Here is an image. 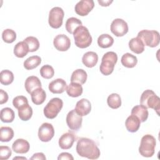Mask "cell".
I'll return each instance as SVG.
<instances>
[{
    "instance_id": "obj_28",
    "label": "cell",
    "mask_w": 160,
    "mask_h": 160,
    "mask_svg": "<svg viewBox=\"0 0 160 160\" xmlns=\"http://www.w3.org/2000/svg\"><path fill=\"white\" fill-rule=\"evenodd\" d=\"M32 115V109L28 104H26L18 109V116L22 121H28Z\"/></svg>"
},
{
    "instance_id": "obj_40",
    "label": "cell",
    "mask_w": 160,
    "mask_h": 160,
    "mask_svg": "<svg viewBox=\"0 0 160 160\" xmlns=\"http://www.w3.org/2000/svg\"><path fill=\"white\" fill-rule=\"evenodd\" d=\"M12 151L9 147L7 146H0V159L1 160L8 159L11 156Z\"/></svg>"
},
{
    "instance_id": "obj_43",
    "label": "cell",
    "mask_w": 160,
    "mask_h": 160,
    "mask_svg": "<svg viewBox=\"0 0 160 160\" xmlns=\"http://www.w3.org/2000/svg\"><path fill=\"white\" fill-rule=\"evenodd\" d=\"M30 159H39V160H45L46 156L42 152H37L32 155Z\"/></svg>"
},
{
    "instance_id": "obj_42",
    "label": "cell",
    "mask_w": 160,
    "mask_h": 160,
    "mask_svg": "<svg viewBox=\"0 0 160 160\" xmlns=\"http://www.w3.org/2000/svg\"><path fill=\"white\" fill-rule=\"evenodd\" d=\"M58 160L61 159H68V160H73L74 158L68 152H62L58 157Z\"/></svg>"
},
{
    "instance_id": "obj_7",
    "label": "cell",
    "mask_w": 160,
    "mask_h": 160,
    "mask_svg": "<svg viewBox=\"0 0 160 160\" xmlns=\"http://www.w3.org/2000/svg\"><path fill=\"white\" fill-rule=\"evenodd\" d=\"M63 106L62 99L58 98L51 99L44 108V114L48 119L55 118Z\"/></svg>"
},
{
    "instance_id": "obj_3",
    "label": "cell",
    "mask_w": 160,
    "mask_h": 160,
    "mask_svg": "<svg viewBox=\"0 0 160 160\" xmlns=\"http://www.w3.org/2000/svg\"><path fill=\"white\" fill-rule=\"evenodd\" d=\"M140 103L147 108L154 109L157 114H159V110L160 109V99L153 91L150 89L145 90L141 96Z\"/></svg>"
},
{
    "instance_id": "obj_37",
    "label": "cell",
    "mask_w": 160,
    "mask_h": 160,
    "mask_svg": "<svg viewBox=\"0 0 160 160\" xmlns=\"http://www.w3.org/2000/svg\"><path fill=\"white\" fill-rule=\"evenodd\" d=\"M2 38L6 43H12L16 39V33L11 29H6L2 31Z\"/></svg>"
},
{
    "instance_id": "obj_32",
    "label": "cell",
    "mask_w": 160,
    "mask_h": 160,
    "mask_svg": "<svg viewBox=\"0 0 160 160\" xmlns=\"http://www.w3.org/2000/svg\"><path fill=\"white\" fill-rule=\"evenodd\" d=\"M1 120L4 122H11L14 119L15 114L14 111L10 108H4L0 112Z\"/></svg>"
},
{
    "instance_id": "obj_30",
    "label": "cell",
    "mask_w": 160,
    "mask_h": 160,
    "mask_svg": "<svg viewBox=\"0 0 160 160\" xmlns=\"http://www.w3.org/2000/svg\"><path fill=\"white\" fill-rule=\"evenodd\" d=\"M41 62V58L38 56H32L27 58L24 62V67L27 70H31L38 67Z\"/></svg>"
},
{
    "instance_id": "obj_6",
    "label": "cell",
    "mask_w": 160,
    "mask_h": 160,
    "mask_svg": "<svg viewBox=\"0 0 160 160\" xmlns=\"http://www.w3.org/2000/svg\"><path fill=\"white\" fill-rule=\"evenodd\" d=\"M137 37L142 41L144 46L154 48L159 44V33L157 31L141 30L138 32Z\"/></svg>"
},
{
    "instance_id": "obj_31",
    "label": "cell",
    "mask_w": 160,
    "mask_h": 160,
    "mask_svg": "<svg viewBox=\"0 0 160 160\" xmlns=\"http://www.w3.org/2000/svg\"><path fill=\"white\" fill-rule=\"evenodd\" d=\"M14 137L13 129L10 127L2 126L0 128V141L1 142H8Z\"/></svg>"
},
{
    "instance_id": "obj_20",
    "label": "cell",
    "mask_w": 160,
    "mask_h": 160,
    "mask_svg": "<svg viewBox=\"0 0 160 160\" xmlns=\"http://www.w3.org/2000/svg\"><path fill=\"white\" fill-rule=\"evenodd\" d=\"M98 61V56L96 52L93 51H88L86 52L82 58V63L88 68H92L96 66Z\"/></svg>"
},
{
    "instance_id": "obj_1",
    "label": "cell",
    "mask_w": 160,
    "mask_h": 160,
    "mask_svg": "<svg viewBox=\"0 0 160 160\" xmlns=\"http://www.w3.org/2000/svg\"><path fill=\"white\" fill-rule=\"evenodd\" d=\"M76 152L80 156L89 159H96L99 158L101 154L95 142L87 138H81L78 139Z\"/></svg>"
},
{
    "instance_id": "obj_25",
    "label": "cell",
    "mask_w": 160,
    "mask_h": 160,
    "mask_svg": "<svg viewBox=\"0 0 160 160\" xmlns=\"http://www.w3.org/2000/svg\"><path fill=\"white\" fill-rule=\"evenodd\" d=\"M28 52H29V46L24 41L18 42L14 48V54L18 58H24Z\"/></svg>"
},
{
    "instance_id": "obj_2",
    "label": "cell",
    "mask_w": 160,
    "mask_h": 160,
    "mask_svg": "<svg viewBox=\"0 0 160 160\" xmlns=\"http://www.w3.org/2000/svg\"><path fill=\"white\" fill-rule=\"evenodd\" d=\"M75 44L79 48L89 47L92 42V37L88 29L83 26H78L73 32Z\"/></svg>"
},
{
    "instance_id": "obj_8",
    "label": "cell",
    "mask_w": 160,
    "mask_h": 160,
    "mask_svg": "<svg viewBox=\"0 0 160 160\" xmlns=\"http://www.w3.org/2000/svg\"><path fill=\"white\" fill-rule=\"evenodd\" d=\"M64 16V12L62 9L60 7L52 8L49 13L48 22L51 27L54 29H58L62 24V19Z\"/></svg>"
},
{
    "instance_id": "obj_14",
    "label": "cell",
    "mask_w": 160,
    "mask_h": 160,
    "mask_svg": "<svg viewBox=\"0 0 160 160\" xmlns=\"http://www.w3.org/2000/svg\"><path fill=\"white\" fill-rule=\"evenodd\" d=\"M76 140V136L72 132L64 133L59 139V146L62 149H70Z\"/></svg>"
},
{
    "instance_id": "obj_24",
    "label": "cell",
    "mask_w": 160,
    "mask_h": 160,
    "mask_svg": "<svg viewBox=\"0 0 160 160\" xmlns=\"http://www.w3.org/2000/svg\"><path fill=\"white\" fill-rule=\"evenodd\" d=\"M129 47L136 54H141L144 51V45L142 41L138 37L133 38L129 41Z\"/></svg>"
},
{
    "instance_id": "obj_19",
    "label": "cell",
    "mask_w": 160,
    "mask_h": 160,
    "mask_svg": "<svg viewBox=\"0 0 160 160\" xmlns=\"http://www.w3.org/2000/svg\"><path fill=\"white\" fill-rule=\"evenodd\" d=\"M140 124L141 121L138 118L132 114L128 116L125 122V126L127 130L131 132H136L140 127Z\"/></svg>"
},
{
    "instance_id": "obj_44",
    "label": "cell",
    "mask_w": 160,
    "mask_h": 160,
    "mask_svg": "<svg viewBox=\"0 0 160 160\" xmlns=\"http://www.w3.org/2000/svg\"><path fill=\"white\" fill-rule=\"evenodd\" d=\"M98 2L102 6H108L109 5H110V4H111L112 2V0H111V1H109V0H108V1L98 0Z\"/></svg>"
},
{
    "instance_id": "obj_11",
    "label": "cell",
    "mask_w": 160,
    "mask_h": 160,
    "mask_svg": "<svg viewBox=\"0 0 160 160\" xmlns=\"http://www.w3.org/2000/svg\"><path fill=\"white\" fill-rule=\"evenodd\" d=\"M54 135V129L52 125L48 122H44L38 130V137L42 142L49 141Z\"/></svg>"
},
{
    "instance_id": "obj_10",
    "label": "cell",
    "mask_w": 160,
    "mask_h": 160,
    "mask_svg": "<svg viewBox=\"0 0 160 160\" xmlns=\"http://www.w3.org/2000/svg\"><path fill=\"white\" fill-rule=\"evenodd\" d=\"M82 122V116L79 115L76 112L75 109H72L68 113L66 116V123L70 129L74 131L78 130L81 127Z\"/></svg>"
},
{
    "instance_id": "obj_34",
    "label": "cell",
    "mask_w": 160,
    "mask_h": 160,
    "mask_svg": "<svg viewBox=\"0 0 160 160\" xmlns=\"http://www.w3.org/2000/svg\"><path fill=\"white\" fill-rule=\"evenodd\" d=\"M107 103L112 109H118L121 105V99L120 96L116 93L111 94L108 99Z\"/></svg>"
},
{
    "instance_id": "obj_9",
    "label": "cell",
    "mask_w": 160,
    "mask_h": 160,
    "mask_svg": "<svg viewBox=\"0 0 160 160\" xmlns=\"http://www.w3.org/2000/svg\"><path fill=\"white\" fill-rule=\"evenodd\" d=\"M111 31L117 37L123 36L128 32V25L122 19H115L111 22Z\"/></svg>"
},
{
    "instance_id": "obj_22",
    "label": "cell",
    "mask_w": 160,
    "mask_h": 160,
    "mask_svg": "<svg viewBox=\"0 0 160 160\" xmlns=\"http://www.w3.org/2000/svg\"><path fill=\"white\" fill-rule=\"evenodd\" d=\"M32 102L36 105H40L42 104L46 98V92L41 88H38L34 89L31 94Z\"/></svg>"
},
{
    "instance_id": "obj_39",
    "label": "cell",
    "mask_w": 160,
    "mask_h": 160,
    "mask_svg": "<svg viewBox=\"0 0 160 160\" xmlns=\"http://www.w3.org/2000/svg\"><path fill=\"white\" fill-rule=\"evenodd\" d=\"M28 104V100L26 97L24 96H18L15 97L12 100V104L16 109H19L21 106Z\"/></svg>"
},
{
    "instance_id": "obj_12",
    "label": "cell",
    "mask_w": 160,
    "mask_h": 160,
    "mask_svg": "<svg viewBox=\"0 0 160 160\" xmlns=\"http://www.w3.org/2000/svg\"><path fill=\"white\" fill-rule=\"evenodd\" d=\"M94 2L92 0H82L75 5V12L79 16H84L89 14L93 9Z\"/></svg>"
},
{
    "instance_id": "obj_4",
    "label": "cell",
    "mask_w": 160,
    "mask_h": 160,
    "mask_svg": "<svg viewBox=\"0 0 160 160\" xmlns=\"http://www.w3.org/2000/svg\"><path fill=\"white\" fill-rule=\"evenodd\" d=\"M156 141L155 138L151 134H146L141 138L139 152L141 156L146 158L152 156L155 152Z\"/></svg>"
},
{
    "instance_id": "obj_17",
    "label": "cell",
    "mask_w": 160,
    "mask_h": 160,
    "mask_svg": "<svg viewBox=\"0 0 160 160\" xmlns=\"http://www.w3.org/2000/svg\"><path fill=\"white\" fill-rule=\"evenodd\" d=\"M30 145L28 141L24 139H16L12 145V150L18 154H24L29 151Z\"/></svg>"
},
{
    "instance_id": "obj_21",
    "label": "cell",
    "mask_w": 160,
    "mask_h": 160,
    "mask_svg": "<svg viewBox=\"0 0 160 160\" xmlns=\"http://www.w3.org/2000/svg\"><path fill=\"white\" fill-rule=\"evenodd\" d=\"M131 114L138 118L141 122H145L149 115L148 108L142 105H137L132 108L131 110Z\"/></svg>"
},
{
    "instance_id": "obj_18",
    "label": "cell",
    "mask_w": 160,
    "mask_h": 160,
    "mask_svg": "<svg viewBox=\"0 0 160 160\" xmlns=\"http://www.w3.org/2000/svg\"><path fill=\"white\" fill-rule=\"evenodd\" d=\"M24 86L26 91L31 94L34 89L38 88H41V82L38 77L31 76L26 79Z\"/></svg>"
},
{
    "instance_id": "obj_5",
    "label": "cell",
    "mask_w": 160,
    "mask_h": 160,
    "mask_svg": "<svg viewBox=\"0 0 160 160\" xmlns=\"http://www.w3.org/2000/svg\"><path fill=\"white\" fill-rule=\"evenodd\" d=\"M117 61L118 56L114 52L109 51L105 53L102 58L99 67L101 72L105 76L110 75L114 70Z\"/></svg>"
},
{
    "instance_id": "obj_29",
    "label": "cell",
    "mask_w": 160,
    "mask_h": 160,
    "mask_svg": "<svg viewBox=\"0 0 160 160\" xmlns=\"http://www.w3.org/2000/svg\"><path fill=\"white\" fill-rule=\"evenodd\" d=\"M114 43V39L108 34H102L98 38V44L101 48L111 47Z\"/></svg>"
},
{
    "instance_id": "obj_36",
    "label": "cell",
    "mask_w": 160,
    "mask_h": 160,
    "mask_svg": "<svg viewBox=\"0 0 160 160\" xmlns=\"http://www.w3.org/2000/svg\"><path fill=\"white\" fill-rule=\"evenodd\" d=\"M24 41L28 45L29 52L36 51L39 48V42L38 39L34 36H28Z\"/></svg>"
},
{
    "instance_id": "obj_27",
    "label": "cell",
    "mask_w": 160,
    "mask_h": 160,
    "mask_svg": "<svg viewBox=\"0 0 160 160\" xmlns=\"http://www.w3.org/2000/svg\"><path fill=\"white\" fill-rule=\"evenodd\" d=\"M121 63L126 68H134L138 62V59L136 56L127 52L122 55L121 58Z\"/></svg>"
},
{
    "instance_id": "obj_33",
    "label": "cell",
    "mask_w": 160,
    "mask_h": 160,
    "mask_svg": "<svg viewBox=\"0 0 160 160\" xmlns=\"http://www.w3.org/2000/svg\"><path fill=\"white\" fill-rule=\"evenodd\" d=\"M82 26L81 20L76 18L71 17L67 19L66 22V29L70 34H73L75 29L78 27Z\"/></svg>"
},
{
    "instance_id": "obj_16",
    "label": "cell",
    "mask_w": 160,
    "mask_h": 160,
    "mask_svg": "<svg viewBox=\"0 0 160 160\" xmlns=\"http://www.w3.org/2000/svg\"><path fill=\"white\" fill-rule=\"evenodd\" d=\"M67 88L66 82L61 78H58L49 84V90L54 94H61Z\"/></svg>"
},
{
    "instance_id": "obj_15",
    "label": "cell",
    "mask_w": 160,
    "mask_h": 160,
    "mask_svg": "<svg viewBox=\"0 0 160 160\" xmlns=\"http://www.w3.org/2000/svg\"><path fill=\"white\" fill-rule=\"evenodd\" d=\"M91 110V104L90 101L85 98L78 101L76 104L75 111L81 116L88 115Z\"/></svg>"
},
{
    "instance_id": "obj_45",
    "label": "cell",
    "mask_w": 160,
    "mask_h": 160,
    "mask_svg": "<svg viewBox=\"0 0 160 160\" xmlns=\"http://www.w3.org/2000/svg\"><path fill=\"white\" fill-rule=\"evenodd\" d=\"M27 159L26 158L24 157H16V158H13V160H15V159Z\"/></svg>"
},
{
    "instance_id": "obj_13",
    "label": "cell",
    "mask_w": 160,
    "mask_h": 160,
    "mask_svg": "<svg viewBox=\"0 0 160 160\" xmlns=\"http://www.w3.org/2000/svg\"><path fill=\"white\" fill-rule=\"evenodd\" d=\"M53 44L57 50L66 51L71 46V41L66 35L63 34H58L54 38Z\"/></svg>"
},
{
    "instance_id": "obj_35",
    "label": "cell",
    "mask_w": 160,
    "mask_h": 160,
    "mask_svg": "<svg viewBox=\"0 0 160 160\" xmlns=\"http://www.w3.org/2000/svg\"><path fill=\"white\" fill-rule=\"evenodd\" d=\"M14 74L8 69L2 70L0 72V81L2 84L9 85L13 82Z\"/></svg>"
},
{
    "instance_id": "obj_38",
    "label": "cell",
    "mask_w": 160,
    "mask_h": 160,
    "mask_svg": "<svg viewBox=\"0 0 160 160\" xmlns=\"http://www.w3.org/2000/svg\"><path fill=\"white\" fill-rule=\"evenodd\" d=\"M40 74L45 79H50L53 77L54 74V70L51 66L46 64L41 68Z\"/></svg>"
},
{
    "instance_id": "obj_23",
    "label": "cell",
    "mask_w": 160,
    "mask_h": 160,
    "mask_svg": "<svg viewBox=\"0 0 160 160\" xmlns=\"http://www.w3.org/2000/svg\"><path fill=\"white\" fill-rule=\"evenodd\" d=\"M87 72L82 69H78L73 71L71 77V82H77L83 84L87 80Z\"/></svg>"
},
{
    "instance_id": "obj_41",
    "label": "cell",
    "mask_w": 160,
    "mask_h": 160,
    "mask_svg": "<svg viewBox=\"0 0 160 160\" xmlns=\"http://www.w3.org/2000/svg\"><path fill=\"white\" fill-rule=\"evenodd\" d=\"M8 100V93L3 89H0V104H2Z\"/></svg>"
},
{
    "instance_id": "obj_26",
    "label": "cell",
    "mask_w": 160,
    "mask_h": 160,
    "mask_svg": "<svg viewBox=\"0 0 160 160\" xmlns=\"http://www.w3.org/2000/svg\"><path fill=\"white\" fill-rule=\"evenodd\" d=\"M83 89L82 86L77 82H71L66 88L67 94L72 98H76L81 96Z\"/></svg>"
}]
</instances>
